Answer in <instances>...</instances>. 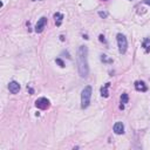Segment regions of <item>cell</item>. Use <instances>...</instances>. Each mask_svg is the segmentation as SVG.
<instances>
[{"label": "cell", "instance_id": "cell-13", "mask_svg": "<svg viewBox=\"0 0 150 150\" xmlns=\"http://www.w3.org/2000/svg\"><path fill=\"white\" fill-rule=\"evenodd\" d=\"M101 61H102V62H105V63H111V62H112V60L109 59V57H108L107 55H104V54L101 55Z\"/></svg>", "mask_w": 150, "mask_h": 150}, {"label": "cell", "instance_id": "cell-3", "mask_svg": "<svg viewBox=\"0 0 150 150\" xmlns=\"http://www.w3.org/2000/svg\"><path fill=\"white\" fill-rule=\"evenodd\" d=\"M117 46H118V52H120V54H124V53L127 52V49H128V41H127V38H125L123 34H121V33L117 34Z\"/></svg>", "mask_w": 150, "mask_h": 150}, {"label": "cell", "instance_id": "cell-10", "mask_svg": "<svg viewBox=\"0 0 150 150\" xmlns=\"http://www.w3.org/2000/svg\"><path fill=\"white\" fill-rule=\"evenodd\" d=\"M54 19H55L56 26H61L62 20H63V14H61V13H55V14H54Z\"/></svg>", "mask_w": 150, "mask_h": 150}, {"label": "cell", "instance_id": "cell-5", "mask_svg": "<svg viewBox=\"0 0 150 150\" xmlns=\"http://www.w3.org/2000/svg\"><path fill=\"white\" fill-rule=\"evenodd\" d=\"M46 25H47V18H46V16L40 18V19L38 20V22H36V25H35V32H36V33H41V32L45 29Z\"/></svg>", "mask_w": 150, "mask_h": 150}, {"label": "cell", "instance_id": "cell-15", "mask_svg": "<svg viewBox=\"0 0 150 150\" xmlns=\"http://www.w3.org/2000/svg\"><path fill=\"white\" fill-rule=\"evenodd\" d=\"M98 15H100L101 18H105V16L108 15V13H107V12H98Z\"/></svg>", "mask_w": 150, "mask_h": 150}, {"label": "cell", "instance_id": "cell-14", "mask_svg": "<svg viewBox=\"0 0 150 150\" xmlns=\"http://www.w3.org/2000/svg\"><path fill=\"white\" fill-rule=\"evenodd\" d=\"M55 62H56V63H57V64H59L60 67H62V68L64 67V62H63V61H62V60H61L60 57H57V59L55 60Z\"/></svg>", "mask_w": 150, "mask_h": 150}, {"label": "cell", "instance_id": "cell-17", "mask_svg": "<svg viewBox=\"0 0 150 150\" xmlns=\"http://www.w3.org/2000/svg\"><path fill=\"white\" fill-rule=\"evenodd\" d=\"M143 2H144V4H146V5H149V6H150V0H144V1H143Z\"/></svg>", "mask_w": 150, "mask_h": 150}, {"label": "cell", "instance_id": "cell-12", "mask_svg": "<svg viewBox=\"0 0 150 150\" xmlns=\"http://www.w3.org/2000/svg\"><path fill=\"white\" fill-rule=\"evenodd\" d=\"M128 101H129V96H128V94L123 93V94L121 95V103H122V104H125V103H128Z\"/></svg>", "mask_w": 150, "mask_h": 150}, {"label": "cell", "instance_id": "cell-2", "mask_svg": "<svg viewBox=\"0 0 150 150\" xmlns=\"http://www.w3.org/2000/svg\"><path fill=\"white\" fill-rule=\"evenodd\" d=\"M91 93L93 89L90 86H86L81 93V107L83 109L88 108V105L90 104V98H91Z\"/></svg>", "mask_w": 150, "mask_h": 150}, {"label": "cell", "instance_id": "cell-8", "mask_svg": "<svg viewBox=\"0 0 150 150\" xmlns=\"http://www.w3.org/2000/svg\"><path fill=\"white\" fill-rule=\"evenodd\" d=\"M112 129H114V132L117 134V135H121V134L124 132V125H123L122 122H116L114 124V128Z\"/></svg>", "mask_w": 150, "mask_h": 150}, {"label": "cell", "instance_id": "cell-7", "mask_svg": "<svg viewBox=\"0 0 150 150\" xmlns=\"http://www.w3.org/2000/svg\"><path fill=\"white\" fill-rule=\"evenodd\" d=\"M135 89L137 90V91H146L148 90V86L145 84V82H143V81H136L135 82Z\"/></svg>", "mask_w": 150, "mask_h": 150}, {"label": "cell", "instance_id": "cell-4", "mask_svg": "<svg viewBox=\"0 0 150 150\" xmlns=\"http://www.w3.org/2000/svg\"><path fill=\"white\" fill-rule=\"evenodd\" d=\"M35 105H36V108L45 110V109H48V108L50 107V102H49V100L46 98V97H40V98H38V100L35 101Z\"/></svg>", "mask_w": 150, "mask_h": 150}, {"label": "cell", "instance_id": "cell-1", "mask_svg": "<svg viewBox=\"0 0 150 150\" xmlns=\"http://www.w3.org/2000/svg\"><path fill=\"white\" fill-rule=\"evenodd\" d=\"M77 71L81 77H87L89 75V64H88V48L87 46H80L76 54Z\"/></svg>", "mask_w": 150, "mask_h": 150}, {"label": "cell", "instance_id": "cell-9", "mask_svg": "<svg viewBox=\"0 0 150 150\" xmlns=\"http://www.w3.org/2000/svg\"><path fill=\"white\" fill-rule=\"evenodd\" d=\"M110 87V83L108 82V83H105L102 88H101V95L103 96V97H108L109 96V91H108V88Z\"/></svg>", "mask_w": 150, "mask_h": 150}, {"label": "cell", "instance_id": "cell-18", "mask_svg": "<svg viewBox=\"0 0 150 150\" xmlns=\"http://www.w3.org/2000/svg\"><path fill=\"white\" fill-rule=\"evenodd\" d=\"M104 1H107V0H104Z\"/></svg>", "mask_w": 150, "mask_h": 150}, {"label": "cell", "instance_id": "cell-11", "mask_svg": "<svg viewBox=\"0 0 150 150\" xmlns=\"http://www.w3.org/2000/svg\"><path fill=\"white\" fill-rule=\"evenodd\" d=\"M142 47L144 48L145 53H149V52H150V39H149V38H145V39L143 40Z\"/></svg>", "mask_w": 150, "mask_h": 150}, {"label": "cell", "instance_id": "cell-16", "mask_svg": "<svg viewBox=\"0 0 150 150\" xmlns=\"http://www.w3.org/2000/svg\"><path fill=\"white\" fill-rule=\"evenodd\" d=\"M98 38H100V41H102V42H105V39H104V36H103L102 34H101Z\"/></svg>", "mask_w": 150, "mask_h": 150}, {"label": "cell", "instance_id": "cell-6", "mask_svg": "<svg viewBox=\"0 0 150 150\" xmlns=\"http://www.w3.org/2000/svg\"><path fill=\"white\" fill-rule=\"evenodd\" d=\"M8 89H9V91H11L12 94H18L19 90H20V84H19V82H16V81H11V82L8 83Z\"/></svg>", "mask_w": 150, "mask_h": 150}]
</instances>
